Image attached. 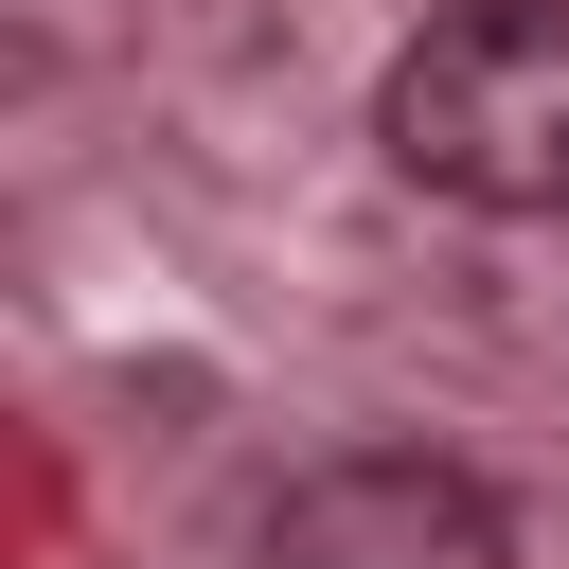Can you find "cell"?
<instances>
[{
  "mask_svg": "<svg viewBox=\"0 0 569 569\" xmlns=\"http://www.w3.org/2000/svg\"><path fill=\"white\" fill-rule=\"evenodd\" d=\"M373 142L445 213H569V0H445L391 53Z\"/></svg>",
  "mask_w": 569,
  "mask_h": 569,
  "instance_id": "6da1fadb",
  "label": "cell"
},
{
  "mask_svg": "<svg viewBox=\"0 0 569 569\" xmlns=\"http://www.w3.org/2000/svg\"><path fill=\"white\" fill-rule=\"evenodd\" d=\"M267 569H516V516L427 445H356L267 498Z\"/></svg>",
  "mask_w": 569,
  "mask_h": 569,
  "instance_id": "7a4b0ae2",
  "label": "cell"
}]
</instances>
